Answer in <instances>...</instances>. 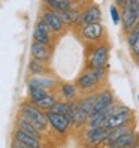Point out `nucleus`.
<instances>
[{"label": "nucleus", "instance_id": "1", "mask_svg": "<svg viewBox=\"0 0 139 148\" xmlns=\"http://www.w3.org/2000/svg\"><path fill=\"white\" fill-rule=\"evenodd\" d=\"M105 76H106V69H88L87 67L85 71L78 76L76 87H78L79 91H84V93L90 94L103 81Z\"/></svg>", "mask_w": 139, "mask_h": 148}, {"label": "nucleus", "instance_id": "2", "mask_svg": "<svg viewBox=\"0 0 139 148\" xmlns=\"http://www.w3.org/2000/svg\"><path fill=\"white\" fill-rule=\"evenodd\" d=\"M97 94L99 93H90L84 96L81 100H78V106H76V115H75V124L76 127H81L84 124H87L91 112H93V108L96 105V100H97Z\"/></svg>", "mask_w": 139, "mask_h": 148}, {"label": "nucleus", "instance_id": "3", "mask_svg": "<svg viewBox=\"0 0 139 148\" xmlns=\"http://www.w3.org/2000/svg\"><path fill=\"white\" fill-rule=\"evenodd\" d=\"M21 117L25 118L27 121H30V123L38 127L40 132H43V130L47 129L48 126V120H47V112H43L42 109H39L38 106H34L33 103L30 102H25L21 105Z\"/></svg>", "mask_w": 139, "mask_h": 148}, {"label": "nucleus", "instance_id": "4", "mask_svg": "<svg viewBox=\"0 0 139 148\" xmlns=\"http://www.w3.org/2000/svg\"><path fill=\"white\" fill-rule=\"evenodd\" d=\"M109 62V45L108 43L99 42L93 45L88 58H87V66L88 69H106Z\"/></svg>", "mask_w": 139, "mask_h": 148}, {"label": "nucleus", "instance_id": "5", "mask_svg": "<svg viewBox=\"0 0 139 148\" xmlns=\"http://www.w3.org/2000/svg\"><path fill=\"white\" fill-rule=\"evenodd\" d=\"M133 124V112L129 106L126 105H118V109L114 115H112L108 121L105 127L108 130H114L118 127H123V126H130Z\"/></svg>", "mask_w": 139, "mask_h": 148}, {"label": "nucleus", "instance_id": "6", "mask_svg": "<svg viewBox=\"0 0 139 148\" xmlns=\"http://www.w3.org/2000/svg\"><path fill=\"white\" fill-rule=\"evenodd\" d=\"M109 133V130L102 126V127H93V129H87V132L84 135V144L87 148H94L105 144V139Z\"/></svg>", "mask_w": 139, "mask_h": 148}, {"label": "nucleus", "instance_id": "7", "mask_svg": "<svg viewBox=\"0 0 139 148\" xmlns=\"http://www.w3.org/2000/svg\"><path fill=\"white\" fill-rule=\"evenodd\" d=\"M139 23V18L136 15V0H129V5L121 9V24L126 33H130L136 24Z\"/></svg>", "mask_w": 139, "mask_h": 148}, {"label": "nucleus", "instance_id": "8", "mask_svg": "<svg viewBox=\"0 0 139 148\" xmlns=\"http://www.w3.org/2000/svg\"><path fill=\"white\" fill-rule=\"evenodd\" d=\"M81 38L90 43H99L102 40V36L105 33V27H103L102 23L97 24H90V25H82L81 27Z\"/></svg>", "mask_w": 139, "mask_h": 148}, {"label": "nucleus", "instance_id": "9", "mask_svg": "<svg viewBox=\"0 0 139 148\" xmlns=\"http://www.w3.org/2000/svg\"><path fill=\"white\" fill-rule=\"evenodd\" d=\"M40 20H43V23L48 25L49 30L53 33H62L64 30V27H66L63 20H62V16H60V14L53 11V9H48V8L43 11Z\"/></svg>", "mask_w": 139, "mask_h": 148}, {"label": "nucleus", "instance_id": "10", "mask_svg": "<svg viewBox=\"0 0 139 148\" xmlns=\"http://www.w3.org/2000/svg\"><path fill=\"white\" fill-rule=\"evenodd\" d=\"M118 109V103H114V105H111L109 108L103 109L102 112H99V114L96 115H91L88 118V121H87V129H93V127H102L106 124V121L112 117L117 112Z\"/></svg>", "mask_w": 139, "mask_h": 148}, {"label": "nucleus", "instance_id": "11", "mask_svg": "<svg viewBox=\"0 0 139 148\" xmlns=\"http://www.w3.org/2000/svg\"><path fill=\"white\" fill-rule=\"evenodd\" d=\"M102 23V11L96 3H91L81 11V27L82 25H90V24H97Z\"/></svg>", "mask_w": 139, "mask_h": 148}, {"label": "nucleus", "instance_id": "12", "mask_svg": "<svg viewBox=\"0 0 139 148\" xmlns=\"http://www.w3.org/2000/svg\"><path fill=\"white\" fill-rule=\"evenodd\" d=\"M47 120H48V124L60 135H66L69 132V129H71V126H72L69 123L67 117L55 114V112H51V111L47 112Z\"/></svg>", "mask_w": 139, "mask_h": 148}, {"label": "nucleus", "instance_id": "13", "mask_svg": "<svg viewBox=\"0 0 139 148\" xmlns=\"http://www.w3.org/2000/svg\"><path fill=\"white\" fill-rule=\"evenodd\" d=\"M51 32L49 27L43 23V20H39L34 25V30H33V42H38V43H42V45H47L49 47L53 39H51Z\"/></svg>", "mask_w": 139, "mask_h": 148}, {"label": "nucleus", "instance_id": "14", "mask_svg": "<svg viewBox=\"0 0 139 148\" xmlns=\"http://www.w3.org/2000/svg\"><path fill=\"white\" fill-rule=\"evenodd\" d=\"M115 97H114V93H112L109 88H103L99 94H97V100H96V105H94L93 108V112H91V115H96L99 114V112H102L103 109H106L109 108L111 105H114V102ZM90 115V117H91Z\"/></svg>", "mask_w": 139, "mask_h": 148}, {"label": "nucleus", "instance_id": "15", "mask_svg": "<svg viewBox=\"0 0 139 148\" xmlns=\"http://www.w3.org/2000/svg\"><path fill=\"white\" fill-rule=\"evenodd\" d=\"M30 53H31L33 60H38V62L45 63L47 60L49 58V56H51V49L47 45H42V43L33 42L31 43V48H30Z\"/></svg>", "mask_w": 139, "mask_h": 148}, {"label": "nucleus", "instance_id": "16", "mask_svg": "<svg viewBox=\"0 0 139 148\" xmlns=\"http://www.w3.org/2000/svg\"><path fill=\"white\" fill-rule=\"evenodd\" d=\"M133 130H135L133 124L123 126V127H118V129H114V130H109V133H108V136H106V139H105V144H103V145L111 147L115 141H118L121 136H124V135H127V133H130V132H133Z\"/></svg>", "mask_w": 139, "mask_h": 148}, {"label": "nucleus", "instance_id": "17", "mask_svg": "<svg viewBox=\"0 0 139 148\" xmlns=\"http://www.w3.org/2000/svg\"><path fill=\"white\" fill-rule=\"evenodd\" d=\"M135 145H139V133H136L133 130V132L121 136L118 141H115L111 147H114V148H130V147H135Z\"/></svg>", "mask_w": 139, "mask_h": 148}, {"label": "nucleus", "instance_id": "18", "mask_svg": "<svg viewBox=\"0 0 139 148\" xmlns=\"http://www.w3.org/2000/svg\"><path fill=\"white\" fill-rule=\"evenodd\" d=\"M16 129H20V130H23L24 133H27V135H30V136H33V138H36V139H42V132L38 129V127H34L30 121H27L25 118H23L21 115L18 117V120H16Z\"/></svg>", "mask_w": 139, "mask_h": 148}, {"label": "nucleus", "instance_id": "19", "mask_svg": "<svg viewBox=\"0 0 139 148\" xmlns=\"http://www.w3.org/2000/svg\"><path fill=\"white\" fill-rule=\"evenodd\" d=\"M14 139H16L18 142L24 144L27 148H42V144H40L39 139L33 138V136H30V135H27V133H24L23 130H20V129L15 130Z\"/></svg>", "mask_w": 139, "mask_h": 148}, {"label": "nucleus", "instance_id": "20", "mask_svg": "<svg viewBox=\"0 0 139 148\" xmlns=\"http://www.w3.org/2000/svg\"><path fill=\"white\" fill-rule=\"evenodd\" d=\"M78 87L72 82H63L60 85V94L64 99V102H76L78 100Z\"/></svg>", "mask_w": 139, "mask_h": 148}, {"label": "nucleus", "instance_id": "21", "mask_svg": "<svg viewBox=\"0 0 139 148\" xmlns=\"http://www.w3.org/2000/svg\"><path fill=\"white\" fill-rule=\"evenodd\" d=\"M62 20L64 23V25H73V24H79L81 21V9L78 8H72L69 11H63V12H58Z\"/></svg>", "mask_w": 139, "mask_h": 148}, {"label": "nucleus", "instance_id": "22", "mask_svg": "<svg viewBox=\"0 0 139 148\" xmlns=\"http://www.w3.org/2000/svg\"><path fill=\"white\" fill-rule=\"evenodd\" d=\"M30 85H34V87H39V88L42 90H53L54 87H55V79H53V78H49L47 75H43V76H33L30 78V81H29Z\"/></svg>", "mask_w": 139, "mask_h": 148}, {"label": "nucleus", "instance_id": "23", "mask_svg": "<svg viewBox=\"0 0 139 148\" xmlns=\"http://www.w3.org/2000/svg\"><path fill=\"white\" fill-rule=\"evenodd\" d=\"M45 6L55 12H63V11H69L72 8H75V3L69 2V0H47Z\"/></svg>", "mask_w": 139, "mask_h": 148}, {"label": "nucleus", "instance_id": "24", "mask_svg": "<svg viewBox=\"0 0 139 148\" xmlns=\"http://www.w3.org/2000/svg\"><path fill=\"white\" fill-rule=\"evenodd\" d=\"M58 102V99H57V96L55 94H53V93H49L47 97H43L42 100H39V102H36V103H33L34 106H38L39 109H42V111H51L54 106H55V103Z\"/></svg>", "mask_w": 139, "mask_h": 148}, {"label": "nucleus", "instance_id": "25", "mask_svg": "<svg viewBox=\"0 0 139 148\" xmlns=\"http://www.w3.org/2000/svg\"><path fill=\"white\" fill-rule=\"evenodd\" d=\"M48 94H49V91L42 90V88H39V87H34V85L29 84V99H30V103H36V102L42 100L43 97H47Z\"/></svg>", "mask_w": 139, "mask_h": 148}, {"label": "nucleus", "instance_id": "26", "mask_svg": "<svg viewBox=\"0 0 139 148\" xmlns=\"http://www.w3.org/2000/svg\"><path fill=\"white\" fill-rule=\"evenodd\" d=\"M29 72L34 76H43V73L47 72V67H45V63L42 62H38V60H30L29 63Z\"/></svg>", "mask_w": 139, "mask_h": 148}, {"label": "nucleus", "instance_id": "27", "mask_svg": "<svg viewBox=\"0 0 139 148\" xmlns=\"http://www.w3.org/2000/svg\"><path fill=\"white\" fill-rule=\"evenodd\" d=\"M69 108H71V102H57L55 103V106L51 109V112H55V114H60V115H64V117H67V114H69Z\"/></svg>", "mask_w": 139, "mask_h": 148}, {"label": "nucleus", "instance_id": "28", "mask_svg": "<svg viewBox=\"0 0 139 148\" xmlns=\"http://www.w3.org/2000/svg\"><path fill=\"white\" fill-rule=\"evenodd\" d=\"M109 12H111V18L114 21V24H120L121 23V11L115 6V3H112L109 6Z\"/></svg>", "mask_w": 139, "mask_h": 148}, {"label": "nucleus", "instance_id": "29", "mask_svg": "<svg viewBox=\"0 0 139 148\" xmlns=\"http://www.w3.org/2000/svg\"><path fill=\"white\" fill-rule=\"evenodd\" d=\"M130 148H139V145H135V147H130Z\"/></svg>", "mask_w": 139, "mask_h": 148}, {"label": "nucleus", "instance_id": "30", "mask_svg": "<svg viewBox=\"0 0 139 148\" xmlns=\"http://www.w3.org/2000/svg\"><path fill=\"white\" fill-rule=\"evenodd\" d=\"M105 148H114V147H105Z\"/></svg>", "mask_w": 139, "mask_h": 148}, {"label": "nucleus", "instance_id": "31", "mask_svg": "<svg viewBox=\"0 0 139 148\" xmlns=\"http://www.w3.org/2000/svg\"><path fill=\"white\" fill-rule=\"evenodd\" d=\"M138 100H139V94H138Z\"/></svg>", "mask_w": 139, "mask_h": 148}]
</instances>
